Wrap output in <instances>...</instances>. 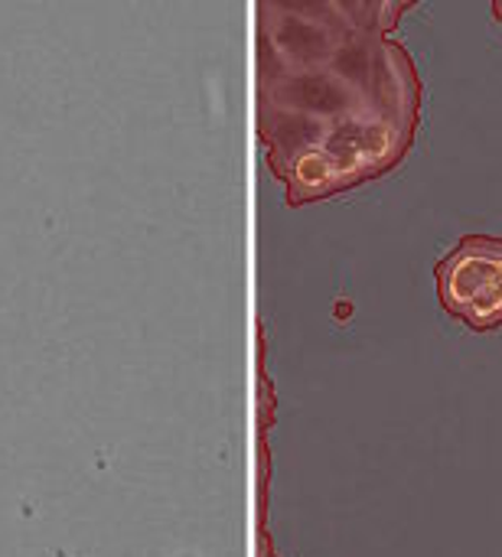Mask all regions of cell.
Returning a JSON list of instances; mask_svg holds the SVG:
<instances>
[{"label": "cell", "instance_id": "cell-1", "mask_svg": "<svg viewBox=\"0 0 502 557\" xmlns=\"http://www.w3.org/2000/svg\"><path fill=\"white\" fill-rule=\"evenodd\" d=\"M369 23L363 7H340L333 46L265 82L274 104L265 108V137L274 157L294 166V183L314 193L343 189L385 173L412 147L418 121V78L402 46L382 39L385 13ZM385 29V26H382Z\"/></svg>", "mask_w": 502, "mask_h": 557}, {"label": "cell", "instance_id": "cell-2", "mask_svg": "<svg viewBox=\"0 0 502 557\" xmlns=\"http://www.w3.org/2000/svg\"><path fill=\"white\" fill-rule=\"evenodd\" d=\"M438 290L444 307L474 330L502 326V242L464 238L438 268Z\"/></svg>", "mask_w": 502, "mask_h": 557}, {"label": "cell", "instance_id": "cell-3", "mask_svg": "<svg viewBox=\"0 0 502 557\" xmlns=\"http://www.w3.org/2000/svg\"><path fill=\"white\" fill-rule=\"evenodd\" d=\"M493 13H497V16L502 20V3H493Z\"/></svg>", "mask_w": 502, "mask_h": 557}]
</instances>
